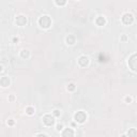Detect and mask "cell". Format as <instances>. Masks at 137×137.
<instances>
[{"instance_id": "cell-1", "label": "cell", "mask_w": 137, "mask_h": 137, "mask_svg": "<svg viewBox=\"0 0 137 137\" xmlns=\"http://www.w3.org/2000/svg\"><path fill=\"white\" fill-rule=\"evenodd\" d=\"M39 25H40L42 28H44V29L49 28L50 26H51V19H50V17L48 15L41 16V17L39 18Z\"/></svg>"}, {"instance_id": "cell-2", "label": "cell", "mask_w": 137, "mask_h": 137, "mask_svg": "<svg viewBox=\"0 0 137 137\" xmlns=\"http://www.w3.org/2000/svg\"><path fill=\"white\" fill-rule=\"evenodd\" d=\"M129 67L133 72H137V54H133L131 57L129 58Z\"/></svg>"}, {"instance_id": "cell-3", "label": "cell", "mask_w": 137, "mask_h": 137, "mask_svg": "<svg viewBox=\"0 0 137 137\" xmlns=\"http://www.w3.org/2000/svg\"><path fill=\"white\" fill-rule=\"evenodd\" d=\"M74 120H75V121H76L77 123H84V122L87 120V115H86V113H85V112H81V110L77 112V113L74 115Z\"/></svg>"}, {"instance_id": "cell-4", "label": "cell", "mask_w": 137, "mask_h": 137, "mask_svg": "<svg viewBox=\"0 0 137 137\" xmlns=\"http://www.w3.org/2000/svg\"><path fill=\"white\" fill-rule=\"evenodd\" d=\"M134 22V16L131 13H124L122 16V23L124 25H131Z\"/></svg>"}, {"instance_id": "cell-5", "label": "cell", "mask_w": 137, "mask_h": 137, "mask_svg": "<svg viewBox=\"0 0 137 137\" xmlns=\"http://www.w3.org/2000/svg\"><path fill=\"white\" fill-rule=\"evenodd\" d=\"M42 120H43V123L46 126H53L55 124V118L51 115H45Z\"/></svg>"}, {"instance_id": "cell-6", "label": "cell", "mask_w": 137, "mask_h": 137, "mask_svg": "<svg viewBox=\"0 0 137 137\" xmlns=\"http://www.w3.org/2000/svg\"><path fill=\"white\" fill-rule=\"evenodd\" d=\"M15 23H16L17 26L23 27V26H25L26 24H27V17H26L25 15H18L15 19Z\"/></svg>"}, {"instance_id": "cell-7", "label": "cell", "mask_w": 137, "mask_h": 137, "mask_svg": "<svg viewBox=\"0 0 137 137\" xmlns=\"http://www.w3.org/2000/svg\"><path fill=\"white\" fill-rule=\"evenodd\" d=\"M78 63H79L80 67H87L88 64H89V58H88L87 56H81L79 57V59H78Z\"/></svg>"}, {"instance_id": "cell-8", "label": "cell", "mask_w": 137, "mask_h": 137, "mask_svg": "<svg viewBox=\"0 0 137 137\" xmlns=\"http://www.w3.org/2000/svg\"><path fill=\"white\" fill-rule=\"evenodd\" d=\"M62 137H74V131L72 129H64L62 132Z\"/></svg>"}, {"instance_id": "cell-9", "label": "cell", "mask_w": 137, "mask_h": 137, "mask_svg": "<svg viewBox=\"0 0 137 137\" xmlns=\"http://www.w3.org/2000/svg\"><path fill=\"white\" fill-rule=\"evenodd\" d=\"M66 41H67L68 45H73V44H75V42H76V38H75V35H73V34H68L66 39Z\"/></svg>"}, {"instance_id": "cell-10", "label": "cell", "mask_w": 137, "mask_h": 137, "mask_svg": "<svg viewBox=\"0 0 137 137\" xmlns=\"http://www.w3.org/2000/svg\"><path fill=\"white\" fill-rule=\"evenodd\" d=\"M0 84H1V86H2L3 88L10 86V78L6 77V76L1 77V79H0Z\"/></svg>"}, {"instance_id": "cell-11", "label": "cell", "mask_w": 137, "mask_h": 137, "mask_svg": "<svg viewBox=\"0 0 137 137\" xmlns=\"http://www.w3.org/2000/svg\"><path fill=\"white\" fill-rule=\"evenodd\" d=\"M95 23L97 26H104L106 24V19L103 16H97V18L95 19Z\"/></svg>"}, {"instance_id": "cell-12", "label": "cell", "mask_w": 137, "mask_h": 137, "mask_svg": "<svg viewBox=\"0 0 137 137\" xmlns=\"http://www.w3.org/2000/svg\"><path fill=\"white\" fill-rule=\"evenodd\" d=\"M21 56H22L23 59H28L29 56H30V51L28 49H23L21 51Z\"/></svg>"}, {"instance_id": "cell-13", "label": "cell", "mask_w": 137, "mask_h": 137, "mask_svg": "<svg viewBox=\"0 0 137 137\" xmlns=\"http://www.w3.org/2000/svg\"><path fill=\"white\" fill-rule=\"evenodd\" d=\"M128 137H137V130L132 128L128 131Z\"/></svg>"}, {"instance_id": "cell-14", "label": "cell", "mask_w": 137, "mask_h": 137, "mask_svg": "<svg viewBox=\"0 0 137 137\" xmlns=\"http://www.w3.org/2000/svg\"><path fill=\"white\" fill-rule=\"evenodd\" d=\"M26 114L29 116H31V115H33L34 114V108L32 106H28L27 108H26Z\"/></svg>"}, {"instance_id": "cell-15", "label": "cell", "mask_w": 137, "mask_h": 137, "mask_svg": "<svg viewBox=\"0 0 137 137\" xmlns=\"http://www.w3.org/2000/svg\"><path fill=\"white\" fill-rule=\"evenodd\" d=\"M75 88H76V87H75L74 84H70V85L68 86V91H74Z\"/></svg>"}, {"instance_id": "cell-16", "label": "cell", "mask_w": 137, "mask_h": 137, "mask_svg": "<svg viewBox=\"0 0 137 137\" xmlns=\"http://www.w3.org/2000/svg\"><path fill=\"white\" fill-rule=\"evenodd\" d=\"M53 115H54V117H59V116H60V110H58V109L54 110V112H53Z\"/></svg>"}, {"instance_id": "cell-17", "label": "cell", "mask_w": 137, "mask_h": 137, "mask_svg": "<svg viewBox=\"0 0 137 137\" xmlns=\"http://www.w3.org/2000/svg\"><path fill=\"white\" fill-rule=\"evenodd\" d=\"M14 120L13 119H10V120H8V125H14Z\"/></svg>"}, {"instance_id": "cell-18", "label": "cell", "mask_w": 137, "mask_h": 137, "mask_svg": "<svg viewBox=\"0 0 137 137\" xmlns=\"http://www.w3.org/2000/svg\"><path fill=\"white\" fill-rule=\"evenodd\" d=\"M125 102L126 103H131L132 102V97L131 96H125Z\"/></svg>"}, {"instance_id": "cell-19", "label": "cell", "mask_w": 137, "mask_h": 137, "mask_svg": "<svg viewBox=\"0 0 137 137\" xmlns=\"http://www.w3.org/2000/svg\"><path fill=\"white\" fill-rule=\"evenodd\" d=\"M56 4L57 5H64L66 4V1H56Z\"/></svg>"}, {"instance_id": "cell-20", "label": "cell", "mask_w": 137, "mask_h": 137, "mask_svg": "<svg viewBox=\"0 0 137 137\" xmlns=\"http://www.w3.org/2000/svg\"><path fill=\"white\" fill-rule=\"evenodd\" d=\"M63 129V124H57V131H61Z\"/></svg>"}, {"instance_id": "cell-21", "label": "cell", "mask_w": 137, "mask_h": 137, "mask_svg": "<svg viewBox=\"0 0 137 137\" xmlns=\"http://www.w3.org/2000/svg\"><path fill=\"white\" fill-rule=\"evenodd\" d=\"M35 137H48V136L45 135V134H39V135H37Z\"/></svg>"}, {"instance_id": "cell-22", "label": "cell", "mask_w": 137, "mask_h": 137, "mask_svg": "<svg viewBox=\"0 0 137 137\" xmlns=\"http://www.w3.org/2000/svg\"><path fill=\"white\" fill-rule=\"evenodd\" d=\"M13 41H14L15 43H17V42H18L19 40H18V38H13Z\"/></svg>"}, {"instance_id": "cell-23", "label": "cell", "mask_w": 137, "mask_h": 137, "mask_svg": "<svg viewBox=\"0 0 137 137\" xmlns=\"http://www.w3.org/2000/svg\"><path fill=\"white\" fill-rule=\"evenodd\" d=\"M126 40H128V38H126L125 35H123V37H122V41H126Z\"/></svg>"}, {"instance_id": "cell-24", "label": "cell", "mask_w": 137, "mask_h": 137, "mask_svg": "<svg viewBox=\"0 0 137 137\" xmlns=\"http://www.w3.org/2000/svg\"><path fill=\"white\" fill-rule=\"evenodd\" d=\"M9 100H10V101H13V100H14V95H11V96L9 97Z\"/></svg>"}, {"instance_id": "cell-25", "label": "cell", "mask_w": 137, "mask_h": 137, "mask_svg": "<svg viewBox=\"0 0 137 137\" xmlns=\"http://www.w3.org/2000/svg\"><path fill=\"white\" fill-rule=\"evenodd\" d=\"M121 137H128V135H122Z\"/></svg>"}]
</instances>
